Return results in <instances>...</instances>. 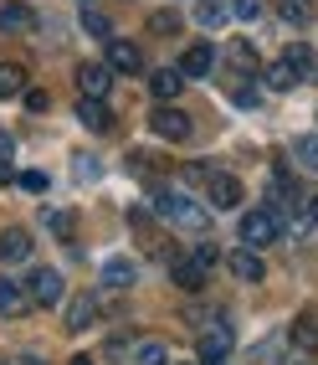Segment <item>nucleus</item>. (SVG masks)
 I'll return each instance as SVG.
<instances>
[{
  "label": "nucleus",
  "mask_w": 318,
  "mask_h": 365,
  "mask_svg": "<svg viewBox=\"0 0 318 365\" xmlns=\"http://www.w3.org/2000/svg\"><path fill=\"white\" fill-rule=\"evenodd\" d=\"M154 211L169 216V222L185 227V232H206V206L190 201V196H180V190H154Z\"/></svg>",
  "instance_id": "nucleus-1"
},
{
  "label": "nucleus",
  "mask_w": 318,
  "mask_h": 365,
  "mask_svg": "<svg viewBox=\"0 0 318 365\" xmlns=\"http://www.w3.org/2000/svg\"><path fill=\"white\" fill-rule=\"evenodd\" d=\"M46 222H52V232L67 242V247H72V216H62V211H46Z\"/></svg>",
  "instance_id": "nucleus-31"
},
{
  "label": "nucleus",
  "mask_w": 318,
  "mask_h": 365,
  "mask_svg": "<svg viewBox=\"0 0 318 365\" xmlns=\"http://www.w3.org/2000/svg\"><path fill=\"white\" fill-rule=\"evenodd\" d=\"M26 314H31V294H26V283L0 278V319H26Z\"/></svg>",
  "instance_id": "nucleus-6"
},
{
  "label": "nucleus",
  "mask_w": 318,
  "mask_h": 365,
  "mask_svg": "<svg viewBox=\"0 0 318 365\" xmlns=\"http://www.w3.org/2000/svg\"><path fill=\"white\" fill-rule=\"evenodd\" d=\"M83 31L97 36V41H113V26H108V16H103V11H83Z\"/></svg>",
  "instance_id": "nucleus-23"
},
{
  "label": "nucleus",
  "mask_w": 318,
  "mask_h": 365,
  "mask_svg": "<svg viewBox=\"0 0 318 365\" xmlns=\"http://www.w3.org/2000/svg\"><path fill=\"white\" fill-rule=\"evenodd\" d=\"M72 160H78V175L83 180H97V155H72Z\"/></svg>",
  "instance_id": "nucleus-32"
},
{
  "label": "nucleus",
  "mask_w": 318,
  "mask_h": 365,
  "mask_svg": "<svg viewBox=\"0 0 318 365\" xmlns=\"http://www.w3.org/2000/svg\"><path fill=\"white\" fill-rule=\"evenodd\" d=\"M149 88H154V98H164V103H169V98H175V93L185 88V72H180V67H159L154 78H149Z\"/></svg>",
  "instance_id": "nucleus-17"
},
{
  "label": "nucleus",
  "mask_w": 318,
  "mask_h": 365,
  "mask_svg": "<svg viewBox=\"0 0 318 365\" xmlns=\"http://www.w3.org/2000/svg\"><path fill=\"white\" fill-rule=\"evenodd\" d=\"M149 129H154L159 139H169V144H180V139H190V118H185L180 108H169V103H164V108L149 113Z\"/></svg>",
  "instance_id": "nucleus-5"
},
{
  "label": "nucleus",
  "mask_w": 318,
  "mask_h": 365,
  "mask_svg": "<svg viewBox=\"0 0 318 365\" xmlns=\"http://www.w3.org/2000/svg\"><path fill=\"white\" fill-rule=\"evenodd\" d=\"M277 216L272 211H247V216H241V242H247V247L252 252H262V247H272V242H277Z\"/></svg>",
  "instance_id": "nucleus-2"
},
{
  "label": "nucleus",
  "mask_w": 318,
  "mask_h": 365,
  "mask_svg": "<svg viewBox=\"0 0 318 365\" xmlns=\"http://www.w3.org/2000/svg\"><path fill=\"white\" fill-rule=\"evenodd\" d=\"M139 67H144V57L134 41H108V72H139Z\"/></svg>",
  "instance_id": "nucleus-13"
},
{
  "label": "nucleus",
  "mask_w": 318,
  "mask_h": 365,
  "mask_svg": "<svg viewBox=\"0 0 318 365\" xmlns=\"http://www.w3.org/2000/svg\"><path fill=\"white\" fill-rule=\"evenodd\" d=\"M231 21V0H195V26L201 31H216Z\"/></svg>",
  "instance_id": "nucleus-12"
},
{
  "label": "nucleus",
  "mask_w": 318,
  "mask_h": 365,
  "mask_svg": "<svg viewBox=\"0 0 318 365\" xmlns=\"http://www.w3.org/2000/svg\"><path fill=\"white\" fill-rule=\"evenodd\" d=\"M175 283H180V288H201V283H206V267L195 262V257H180V262H175Z\"/></svg>",
  "instance_id": "nucleus-20"
},
{
  "label": "nucleus",
  "mask_w": 318,
  "mask_h": 365,
  "mask_svg": "<svg viewBox=\"0 0 318 365\" xmlns=\"http://www.w3.org/2000/svg\"><path fill=\"white\" fill-rule=\"evenodd\" d=\"M211 62H216V52H211V41H195L190 52L180 57V72H185V78H206V72H211Z\"/></svg>",
  "instance_id": "nucleus-14"
},
{
  "label": "nucleus",
  "mask_w": 318,
  "mask_h": 365,
  "mask_svg": "<svg viewBox=\"0 0 318 365\" xmlns=\"http://www.w3.org/2000/svg\"><path fill=\"white\" fill-rule=\"evenodd\" d=\"M21 78H26V72H21L16 62H0V98H16V93H21Z\"/></svg>",
  "instance_id": "nucleus-25"
},
{
  "label": "nucleus",
  "mask_w": 318,
  "mask_h": 365,
  "mask_svg": "<svg viewBox=\"0 0 318 365\" xmlns=\"http://www.w3.org/2000/svg\"><path fill=\"white\" fill-rule=\"evenodd\" d=\"M16 365H41V355H16Z\"/></svg>",
  "instance_id": "nucleus-34"
},
{
  "label": "nucleus",
  "mask_w": 318,
  "mask_h": 365,
  "mask_svg": "<svg viewBox=\"0 0 318 365\" xmlns=\"http://www.w3.org/2000/svg\"><path fill=\"white\" fill-rule=\"evenodd\" d=\"M190 257H195V262H201V267H211V262H216V247H211V242H201V247H195Z\"/></svg>",
  "instance_id": "nucleus-33"
},
{
  "label": "nucleus",
  "mask_w": 318,
  "mask_h": 365,
  "mask_svg": "<svg viewBox=\"0 0 318 365\" xmlns=\"http://www.w3.org/2000/svg\"><path fill=\"white\" fill-rule=\"evenodd\" d=\"M16 185H21V190H26V196H41V190H46V185H52V180H46V175H41V170H21V175H16Z\"/></svg>",
  "instance_id": "nucleus-28"
},
{
  "label": "nucleus",
  "mask_w": 318,
  "mask_h": 365,
  "mask_svg": "<svg viewBox=\"0 0 318 365\" xmlns=\"http://www.w3.org/2000/svg\"><path fill=\"white\" fill-rule=\"evenodd\" d=\"M78 118H83V129H92V134H103L113 118H108V108H103V98H83L78 103Z\"/></svg>",
  "instance_id": "nucleus-18"
},
{
  "label": "nucleus",
  "mask_w": 318,
  "mask_h": 365,
  "mask_svg": "<svg viewBox=\"0 0 318 365\" xmlns=\"http://www.w3.org/2000/svg\"><path fill=\"white\" fill-rule=\"evenodd\" d=\"M78 83H83L88 98H103L108 83H113V72H108V62H83V67H78Z\"/></svg>",
  "instance_id": "nucleus-11"
},
{
  "label": "nucleus",
  "mask_w": 318,
  "mask_h": 365,
  "mask_svg": "<svg viewBox=\"0 0 318 365\" xmlns=\"http://www.w3.org/2000/svg\"><path fill=\"white\" fill-rule=\"evenodd\" d=\"M262 16V0H231V21H257Z\"/></svg>",
  "instance_id": "nucleus-30"
},
{
  "label": "nucleus",
  "mask_w": 318,
  "mask_h": 365,
  "mask_svg": "<svg viewBox=\"0 0 318 365\" xmlns=\"http://www.w3.org/2000/svg\"><path fill=\"white\" fill-rule=\"evenodd\" d=\"M139 365H169V350L159 345V339H144V345H139Z\"/></svg>",
  "instance_id": "nucleus-27"
},
{
  "label": "nucleus",
  "mask_w": 318,
  "mask_h": 365,
  "mask_svg": "<svg viewBox=\"0 0 318 365\" xmlns=\"http://www.w3.org/2000/svg\"><path fill=\"white\" fill-rule=\"evenodd\" d=\"M26 294H31V304H62V273L57 267H31Z\"/></svg>",
  "instance_id": "nucleus-4"
},
{
  "label": "nucleus",
  "mask_w": 318,
  "mask_h": 365,
  "mask_svg": "<svg viewBox=\"0 0 318 365\" xmlns=\"http://www.w3.org/2000/svg\"><path fill=\"white\" fill-rule=\"evenodd\" d=\"M308 222H318V196H308Z\"/></svg>",
  "instance_id": "nucleus-35"
},
{
  "label": "nucleus",
  "mask_w": 318,
  "mask_h": 365,
  "mask_svg": "<svg viewBox=\"0 0 318 365\" xmlns=\"http://www.w3.org/2000/svg\"><path fill=\"white\" fill-rule=\"evenodd\" d=\"M72 365H92V355H78V360H72Z\"/></svg>",
  "instance_id": "nucleus-36"
},
{
  "label": "nucleus",
  "mask_w": 318,
  "mask_h": 365,
  "mask_svg": "<svg viewBox=\"0 0 318 365\" xmlns=\"http://www.w3.org/2000/svg\"><path fill=\"white\" fill-rule=\"evenodd\" d=\"M292 160H298L303 170H318V134H303V139H292Z\"/></svg>",
  "instance_id": "nucleus-21"
},
{
  "label": "nucleus",
  "mask_w": 318,
  "mask_h": 365,
  "mask_svg": "<svg viewBox=\"0 0 318 365\" xmlns=\"http://www.w3.org/2000/svg\"><path fill=\"white\" fill-rule=\"evenodd\" d=\"M149 31H159V36L180 31V16H175V11H154V16H149Z\"/></svg>",
  "instance_id": "nucleus-29"
},
{
  "label": "nucleus",
  "mask_w": 318,
  "mask_h": 365,
  "mask_svg": "<svg viewBox=\"0 0 318 365\" xmlns=\"http://www.w3.org/2000/svg\"><path fill=\"white\" fill-rule=\"evenodd\" d=\"M134 278H139V267H134L129 257H108V262H103V283H108V288H134Z\"/></svg>",
  "instance_id": "nucleus-16"
},
{
  "label": "nucleus",
  "mask_w": 318,
  "mask_h": 365,
  "mask_svg": "<svg viewBox=\"0 0 318 365\" xmlns=\"http://www.w3.org/2000/svg\"><path fill=\"white\" fill-rule=\"evenodd\" d=\"M0 31H31V11L26 6H6L0 11Z\"/></svg>",
  "instance_id": "nucleus-22"
},
{
  "label": "nucleus",
  "mask_w": 318,
  "mask_h": 365,
  "mask_svg": "<svg viewBox=\"0 0 318 365\" xmlns=\"http://www.w3.org/2000/svg\"><path fill=\"white\" fill-rule=\"evenodd\" d=\"M277 16L292 21V26H308L313 21V0H277Z\"/></svg>",
  "instance_id": "nucleus-19"
},
{
  "label": "nucleus",
  "mask_w": 318,
  "mask_h": 365,
  "mask_svg": "<svg viewBox=\"0 0 318 365\" xmlns=\"http://www.w3.org/2000/svg\"><path fill=\"white\" fill-rule=\"evenodd\" d=\"M62 324H67L72 334L92 329V324H97V299H92V294H72V304H67V314H62Z\"/></svg>",
  "instance_id": "nucleus-8"
},
{
  "label": "nucleus",
  "mask_w": 318,
  "mask_h": 365,
  "mask_svg": "<svg viewBox=\"0 0 318 365\" xmlns=\"http://www.w3.org/2000/svg\"><path fill=\"white\" fill-rule=\"evenodd\" d=\"M292 345H298V350H318V324L298 319V324H292Z\"/></svg>",
  "instance_id": "nucleus-26"
},
{
  "label": "nucleus",
  "mask_w": 318,
  "mask_h": 365,
  "mask_svg": "<svg viewBox=\"0 0 318 365\" xmlns=\"http://www.w3.org/2000/svg\"><path fill=\"white\" fill-rule=\"evenodd\" d=\"M267 88H277V93H287V88H298V78H292V67L277 57L272 67H267Z\"/></svg>",
  "instance_id": "nucleus-24"
},
{
  "label": "nucleus",
  "mask_w": 318,
  "mask_h": 365,
  "mask_svg": "<svg viewBox=\"0 0 318 365\" xmlns=\"http://www.w3.org/2000/svg\"><path fill=\"white\" fill-rule=\"evenodd\" d=\"M231 345H236V334H231V324H206L201 329V360L206 365H226V355H231Z\"/></svg>",
  "instance_id": "nucleus-3"
},
{
  "label": "nucleus",
  "mask_w": 318,
  "mask_h": 365,
  "mask_svg": "<svg viewBox=\"0 0 318 365\" xmlns=\"http://www.w3.org/2000/svg\"><path fill=\"white\" fill-rule=\"evenodd\" d=\"M0 257H6V262H26V257H31V232L11 227L6 237H0Z\"/></svg>",
  "instance_id": "nucleus-15"
},
{
  "label": "nucleus",
  "mask_w": 318,
  "mask_h": 365,
  "mask_svg": "<svg viewBox=\"0 0 318 365\" xmlns=\"http://www.w3.org/2000/svg\"><path fill=\"white\" fill-rule=\"evenodd\" d=\"M282 62L292 67V78H298V83H303V78H318V57H313L308 41H292L287 52H282Z\"/></svg>",
  "instance_id": "nucleus-10"
},
{
  "label": "nucleus",
  "mask_w": 318,
  "mask_h": 365,
  "mask_svg": "<svg viewBox=\"0 0 318 365\" xmlns=\"http://www.w3.org/2000/svg\"><path fill=\"white\" fill-rule=\"evenodd\" d=\"M226 267H231V278H241V283H262V278H267V267H262V257H257L252 247H236V252L226 257Z\"/></svg>",
  "instance_id": "nucleus-9"
},
{
  "label": "nucleus",
  "mask_w": 318,
  "mask_h": 365,
  "mask_svg": "<svg viewBox=\"0 0 318 365\" xmlns=\"http://www.w3.org/2000/svg\"><path fill=\"white\" fill-rule=\"evenodd\" d=\"M206 201H211L216 211H236L241 180H236V175H206Z\"/></svg>",
  "instance_id": "nucleus-7"
}]
</instances>
